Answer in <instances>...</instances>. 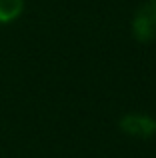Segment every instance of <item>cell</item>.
I'll return each mask as SVG.
<instances>
[{
	"instance_id": "cell-3",
	"label": "cell",
	"mask_w": 156,
	"mask_h": 158,
	"mask_svg": "<svg viewBox=\"0 0 156 158\" xmlns=\"http://www.w3.org/2000/svg\"><path fill=\"white\" fill-rule=\"evenodd\" d=\"M24 10V0H0V22H12Z\"/></svg>"
},
{
	"instance_id": "cell-1",
	"label": "cell",
	"mask_w": 156,
	"mask_h": 158,
	"mask_svg": "<svg viewBox=\"0 0 156 158\" xmlns=\"http://www.w3.org/2000/svg\"><path fill=\"white\" fill-rule=\"evenodd\" d=\"M130 28H132L134 40H138L142 44L152 42L156 38V2L154 0H148V2L140 4L136 8Z\"/></svg>"
},
{
	"instance_id": "cell-4",
	"label": "cell",
	"mask_w": 156,
	"mask_h": 158,
	"mask_svg": "<svg viewBox=\"0 0 156 158\" xmlns=\"http://www.w3.org/2000/svg\"><path fill=\"white\" fill-rule=\"evenodd\" d=\"M154 2H156V0H154Z\"/></svg>"
},
{
	"instance_id": "cell-2",
	"label": "cell",
	"mask_w": 156,
	"mask_h": 158,
	"mask_svg": "<svg viewBox=\"0 0 156 158\" xmlns=\"http://www.w3.org/2000/svg\"><path fill=\"white\" fill-rule=\"evenodd\" d=\"M120 128L134 138H148L156 132V120L146 114H126L120 120Z\"/></svg>"
}]
</instances>
